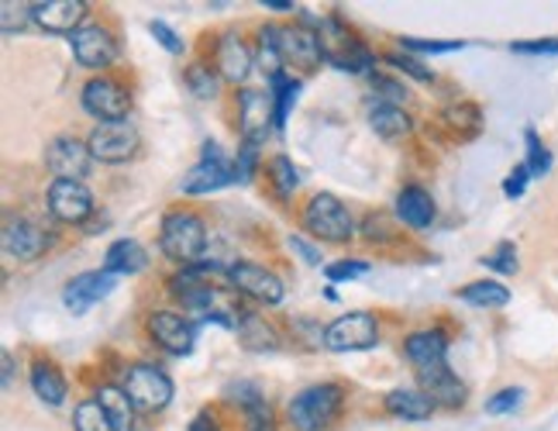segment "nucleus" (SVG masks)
I'll return each instance as SVG.
<instances>
[{
    "instance_id": "f257e3e1",
    "label": "nucleus",
    "mask_w": 558,
    "mask_h": 431,
    "mask_svg": "<svg viewBox=\"0 0 558 431\" xmlns=\"http://www.w3.org/2000/svg\"><path fill=\"white\" fill-rule=\"evenodd\" d=\"M159 249L166 259H173L183 270L186 266H201L207 255V225L197 211H169L162 218L159 231Z\"/></svg>"
},
{
    "instance_id": "f03ea898",
    "label": "nucleus",
    "mask_w": 558,
    "mask_h": 431,
    "mask_svg": "<svg viewBox=\"0 0 558 431\" xmlns=\"http://www.w3.org/2000/svg\"><path fill=\"white\" fill-rule=\"evenodd\" d=\"M341 407H345V391L338 383H317L290 400L287 415L296 431H325L338 421Z\"/></svg>"
},
{
    "instance_id": "7ed1b4c3",
    "label": "nucleus",
    "mask_w": 558,
    "mask_h": 431,
    "mask_svg": "<svg viewBox=\"0 0 558 431\" xmlns=\"http://www.w3.org/2000/svg\"><path fill=\"white\" fill-rule=\"evenodd\" d=\"M300 222H304V228L314 235V239L320 242H349L355 235V222L349 207L341 204L335 193H314V197L304 204V214H300Z\"/></svg>"
},
{
    "instance_id": "20e7f679",
    "label": "nucleus",
    "mask_w": 558,
    "mask_h": 431,
    "mask_svg": "<svg viewBox=\"0 0 558 431\" xmlns=\"http://www.w3.org/2000/svg\"><path fill=\"white\" fill-rule=\"evenodd\" d=\"M121 391L128 394V400L135 404V411H162V407L173 400V380L166 376V370L153 362H135L128 366L121 376Z\"/></svg>"
},
{
    "instance_id": "39448f33",
    "label": "nucleus",
    "mask_w": 558,
    "mask_h": 431,
    "mask_svg": "<svg viewBox=\"0 0 558 431\" xmlns=\"http://www.w3.org/2000/svg\"><path fill=\"white\" fill-rule=\"evenodd\" d=\"M325 349L331 352H362L379 342V321L369 311H349L325 328Z\"/></svg>"
},
{
    "instance_id": "423d86ee",
    "label": "nucleus",
    "mask_w": 558,
    "mask_h": 431,
    "mask_svg": "<svg viewBox=\"0 0 558 431\" xmlns=\"http://www.w3.org/2000/svg\"><path fill=\"white\" fill-rule=\"evenodd\" d=\"M90 156L94 163H107V166H118V163H128L142 145V135L132 121H107V124H97L90 139Z\"/></svg>"
},
{
    "instance_id": "0eeeda50",
    "label": "nucleus",
    "mask_w": 558,
    "mask_h": 431,
    "mask_svg": "<svg viewBox=\"0 0 558 431\" xmlns=\"http://www.w3.org/2000/svg\"><path fill=\"white\" fill-rule=\"evenodd\" d=\"M239 128L242 145L259 148L266 145L269 132L276 128V104L269 91H242L239 94Z\"/></svg>"
},
{
    "instance_id": "6e6552de",
    "label": "nucleus",
    "mask_w": 558,
    "mask_h": 431,
    "mask_svg": "<svg viewBox=\"0 0 558 431\" xmlns=\"http://www.w3.org/2000/svg\"><path fill=\"white\" fill-rule=\"evenodd\" d=\"M83 111L100 118V124L107 121H128V111H132V94L111 76H97L83 86Z\"/></svg>"
},
{
    "instance_id": "1a4fd4ad",
    "label": "nucleus",
    "mask_w": 558,
    "mask_h": 431,
    "mask_svg": "<svg viewBox=\"0 0 558 431\" xmlns=\"http://www.w3.org/2000/svg\"><path fill=\"white\" fill-rule=\"evenodd\" d=\"M94 193L83 180H52L49 187V214L62 225H83L94 214Z\"/></svg>"
},
{
    "instance_id": "9d476101",
    "label": "nucleus",
    "mask_w": 558,
    "mask_h": 431,
    "mask_svg": "<svg viewBox=\"0 0 558 431\" xmlns=\"http://www.w3.org/2000/svg\"><path fill=\"white\" fill-rule=\"evenodd\" d=\"M73 56L83 70H107L118 62V38L104 25H83L70 35Z\"/></svg>"
},
{
    "instance_id": "9b49d317",
    "label": "nucleus",
    "mask_w": 558,
    "mask_h": 431,
    "mask_svg": "<svg viewBox=\"0 0 558 431\" xmlns=\"http://www.w3.org/2000/svg\"><path fill=\"white\" fill-rule=\"evenodd\" d=\"M228 279H231L234 290L252 297V300H259V304H279L283 294H287L283 279H279L272 270L259 266V263H231Z\"/></svg>"
},
{
    "instance_id": "f8f14e48",
    "label": "nucleus",
    "mask_w": 558,
    "mask_h": 431,
    "mask_svg": "<svg viewBox=\"0 0 558 431\" xmlns=\"http://www.w3.org/2000/svg\"><path fill=\"white\" fill-rule=\"evenodd\" d=\"M231 180H234V166L225 159V153L218 148V142H207L201 163L186 172L183 183H180V190H183V193H214V190H221V187L231 183Z\"/></svg>"
},
{
    "instance_id": "ddd939ff",
    "label": "nucleus",
    "mask_w": 558,
    "mask_h": 431,
    "mask_svg": "<svg viewBox=\"0 0 558 431\" xmlns=\"http://www.w3.org/2000/svg\"><path fill=\"white\" fill-rule=\"evenodd\" d=\"M118 287V276L107 273V270H90V273H80L73 276L66 290H62V304H66L73 314H87L94 304H100L104 297H111Z\"/></svg>"
},
{
    "instance_id": "4468645a",
    "label": "nucleus",
    "mask_w": 558,
    "mask_h": 431,
    "mask_svg": "<svg viewBox=\"0 0 558 431\" xmlns=\"http://www.w3.org/2000/svg\"><path fill=\"white\" fill-rule=\"evenodd\" d=\"M46 166L56 172V180H83L94 166L90 145L70 135H59L46 148Z\"/></svg>"
},
{
    "instance_id": "2eb2a0df",
    "label": "nucleus",
    "mask_w": 558,
    "mask_h": 431,
    "mask_svg": "<svg viewBox=\"0 0 558 431\" xmlns=\"http://www.w3.org/2000/svg\"><path fill=\"white\" fill-rule=\"evenodd\" d=\"M0 246H4V252L11 259L32 263V259H38L41 252H46L49 239L32 218H25V214H11V218L4 222V231H0Z\"/></svg>"
},
{
    "instance_id": "dca6fc26",
    "label": "nucleus",
    "mask_w": 558,
    "mask_h": 431,
    "mask_svg": "<svg viewBox=\"0 0 558 431\" xmlns=\"http://www.w3.org/2000/svg\"><path fill=\"white\" fill-rule=\"evenodd\" d=\"M87 17V0H38L32 4V21L49 35H73L83 28Z\"/></svg>"
},
{
    "instance_id": "f3484780",
    "label": "nucleus",
    "mask_w": 558,
    "mask_h": 431,
    "mask_svg": "<svg viewBox=\"0 0 558 431\" xmlns=\"http://www.w3.org/2000/svg\"><path fill=\"white\" fill-rule=\"evenodd\" d=\"M252 62H255V56L248 52V46L242 41L239 32H225L218 38V46H214V70H218L221 80H228L234 86L248 80Z\"/></svg>"
},
{
    "instance_id": "a211bd4d",
    "label": "nucleus",
    "mask_w": 558,
    "mask_h": 431,
    "mask_svg": "<svg viewBox=\"0 0 558 431\" xmlns=\"http://www.w3.org/2000/svg\"><path fill=\"white\" fill-rule=\"evenodd\" d=\"M148 335H153V342L162 345L169 356L193 352V325L177 311H156L148 318Z\"/></svg>"
},
{
    "instance_id": "6ab92c4d",
    "label": "nucleus",
    "mask_w": 558,
    "mask_h": 431,
    "mask_svg": "<svg viewBox=\"0 0 558 431\" xmlns=\"http://www.w3.org/2000/svg\"><path fill=\"white\" fill-rule=\"evenodd\" d=\"M279 49H283V62H290V67H304V70H314L317 62L325 59L320 35L304 25L279 28Z\"/></svg>"
},
{
    "instance_id": "aec40b11",
    "label": "nucleus",
    "mask_w": 558,
    "mask_h": 431,
    "mask_svg": "<svg viewBox=\"0 0 558 431\" xmlns=\"http://www.w3.org/2000/svg\"><path fill=\"white\" fill-rule=\"evenodd\" d=\"M421 391L435 400V407H462L465 404V383L448 370V362L432 366V370H417Z\"/></svg>"
},
{
    "instance_id": "412c9836",
    "label": "nucleus",
    "mask_w": 558,
    "mask_h": 431,
    "mask_svg": "<svg viewBox=\"0 0 558 431\" xmlns=\"http://www.w3.org/2000/svg\"><path fill=\"white\" fill-rule=\"evenodd\" d=\"M435 197L427 193L424 187L411 183V187H403L397 193V218L407 225V228H414V231H424V228H432L435 225Z\"/></svg>"
},
{
    "instance_id": "4be33fe9",
    "label": "nucleus",
    "mask_w": 558,
    "mask_h": 431,
    "mask_svg": "<svg viewBox=\"0 0 558 431\" xmlns=\"http://www.w3.org/2000/svg\"><path fill=\"white\" fill-rule=\"evenodd\" d=\"M403 356L414 362V370H432V366L448 362V338L445 332H414L403 342Z\"/></svg>"
},
{
    "instance_id": "5701e85b",
    "label": "nucleus",
    "mask_w": 558,
    "mask_h": 431,
    "mask_svg": "<svg viewBox=\"0 0 558 431\" xmlns=\"http://www.w3.org/2000/svg\"><path fill=\"white\" fill-rule=\"evenodd\" d=\"M383 407L393 418H403V421H427L435 415V400L427 397L421 386H417V391H414V386H397V391H390L383 397Z\"/></svg>"
},
{
    "instance_id": "b1692460",
    "label": "nucleus",
    "mask_w": 558,
    "mask_h": 431,
    "mask_svg": "<svg viewBox=\"0 0 558 431\" xmlns=\"http://www.w3.org/2000/svg\"><path fill=\"white\" fill-rule=\"evenodd\" d=\"M369 124H373V132L383 142H403L407 135L414 132V121H411V115L403 111V107H397V104H379V100L369 107Z\"/></svg>"
},
{
    "instance_id": "393cba45",
    "label": "nucleus",
    "mask_w": 558,
    "mask_h": 431,
    "mask_svg": "<svg viewBox=\"0 0 558 431\" xmlns=\"http://www.w3.org/2000/svg\"><path fill=\"white\" fill-rule=\"evenodd\" d=\"M32 391L38 394V400H46L49 407H59V404H66L70 386H66V376L59 373L56 362L38 359L32 366Z\"/></svg>"
},
{
    "instance_id": "a878e982",
    "label": "nucleus",
    "mask_w": 558,
    "mask_h": 431,
    "mask_svg": "<svg viewBox=\"0 0 558 431\" xmlns=\"http://www.w3.org/2000/svg\"><path fill=\"white\" fill-rule=\"evenodd\" d=\"M234 332H239V342L245 345L248 352H276L279 349V332L255 311H245Z\"/></svg>"
},
{
    "instance_id": "bb28decb",
    "label": "nucleus",
    "mask_w": 558,
    "mask_h": 431,
    "mask_svg": "<svg viewBox=\"0 0 558 431\" xmlns=\"http://www.w3.org/2000/svg\"><path fill=\"white\" fill-rule=\"evenodd\" d=\"M148 266V252L135 239H118L104 255V270L114 276H135Z\"/></svg>"
},
{
    "instance_id": "cd10ccee",
    "label": "nucleus",
    "mask_w": 558,
    "mask_h": 431,
    "mask_svg": "<svg viewBox=\"0 0 558 431\" xmlns=\"http://www.w3.org/2000/svg\"><path fill=\"white\" fill-rule=\"evenodd\" d=\"M94 400L104 407V415L114 431H135V404L128 400V394L121 391V386H100Z\"/></svg>"
},
{
    "instance_id": "c85d7f7f",
    "label": "nucleus",
    "mask_w": 558,
    "mask_h": 431,
    "mask_svg": "<svg viewBox=\"0 0 558 431\" xmlns=\"http://www.w3.org/2000/svg\"><path fill=\"white\" fill-rule=\"evenodd\" d=\"M459 300H465V304L472 308H507L510 304V290L504 284H497V279H480V284H469L459 290Z\"/></svg>"
},
{
    "instance_id": "c756f323",
    "label": "nucleus",
    "mask_w": 558,
    "mask_h": 431,
    "mask_svg": "<svg viewBox=\"0 0 558 431\" xmlns=\"http://www.w3.org/2000/svg\"><path fill=\"white\" fill-rule=\"evenodd\" d=\"M239 404L245 407V428L248 431H276L272 428V411H269V404L259 397V391L255 386H248V383H242L239 386Z\"/></svg>"
},
{
    "instance_id": "7c9ffc66",
    "label": "nucleus",
    "mask_w": 558,
    "mask_h": 431,
    "mask_svg": "<svg viewBox=\"0 0 558 431\" xmlns=\"http://www.w3.org/2000/svg\"><path fill=\"white\" fill-rule=\"evenodd\" d=\"M445 124L452 128V132L459 135H476L480 132V124H483V111L472 100H459V104H448L445 111H441Z\"/></svg>"
},
{
    "instance_id": "2f4dec72",
    "label": "nucleus",
    "mask_w": 558,
    "mask_h": 431,
    "mask_svg": "<svg viewBox=\"0 0 558 431\" xmlns=\"http://www.w3.org/2000/svg\"><path fill=\"white\" fill-rule=\"evenodd\" d=\"M255 62L266 70V76H279L283 73V49H279V28L276 25H266L259 32V49H255Z\"/></svg>"
},
{
    "instance_id": "473e14b6",
    "label": "nucleus",
    "mask_w": 558,
    "mask_h": 431,
    "mask_svg": "<svg viewBox=\"0 0 558 431\" xmlns=\"http://www.w3.org/2000/svg\"><path fill=\"white\" fill-rule=\"evenodd\" d=\"M183 80L193 91V97H201V100L218 97V91H221V76H218V70H210L207 62H190L183 70Z\"/></svg>"
},
{
    "instance_id": "72a5a7b5",
    "label": "nucleus",
    "mask_w": 558,
    "mask_h": 431,
    "mask_svg": "<svg viewBox=\"0 0 558 431\" xmlns=\"http://www.w3.org/2000/svg\"><path fill=\"white\" fill-rule=\"evenodd\" d=\"M272 83V104H276V128H283L287 124V118H290V111H293V104H296V97H300V80H293V76H287V73H279V76H272L269 80Z\"/></svg>"
},
{
    "instance_id": "f704fd0d",
    "label": "nucleus",
    "mask_w": 558,
    "mask_h": 431,
    "mask_svg": "<svg viewBox=\"0 0 558 431\" xmlns=\"http://www.w3.org/2000/svg\"><path fill=\"white\" fill-rule=\"evenodd\" d=\"M28 25H35L32 4H14V0H4V4H0V32L4 35H21Z\"/></svg>"
},
{
    "instance_id": "c9c22d12",
    "label": "nucleus",
    "mask_w": 558,
    "mask_h": 431,
    "mask_svg": "<svg viewBox=\"0 0 558 431\" xmlns=\"http://www.w3.org/2000/svg\"><path fill=\"white\" fill-rule=\"evenodd\" d=\"M269 180H272L279 197H290V193L296 190V183H300L296 166L290 163V156H272L269 159Z\"/></svg>"
},
{
    "instance_id": "e433bc0d",
    "label": "nucleus",
    "mask_w": 558,
    "mask_h": 431,
    "mask_svg": "<svg viewBox=\"0 0 558 431\" xmlns=\"http://www.w3.org/2000/svg\"><path fill=\"white\" fill-rule=\"evenodd\" d=\"M73 428L76 431H114L111 421H107L104 415V407L97 400H83L76 404V411H73Z\"/></svg>"
},
{
    "instance_id": "4c0bfd02",
    "label": "nucleus",
    "mask_w": 558,
    "mask_h": 431,
    "mask_svg": "<svg viewBox=\"0 0 558 431\" xmlns=\"http://www.w3.org/2000/svg\"><path fill=\"white\" fill-rule=\"evenodd\" d=\"M462 41H435V38H411L403 35L400 38V52H411V56H441V52H459Z\"/></svg>"
},
{
    "instance_id": "58836bf2",
    "label": "nucleus",
    "mask_w": 558,
    "mask_h": 431,
    "mask_svg": "<svg viewBox=\"0 0 558 431\" xmlns=\"http://www.w3.org/2000/svg\"><path fill=\"white\" fill-rule=\"evenodd\" d=\"M383 62H390V67L397 70V73H407L411 80H417V83H435V73L424 67V62L417 59V56H411V52H390Z\"/></svg>"
},
{
    "instance_id": "ea45409f",
    "label": "nucleus",
    "mask_w": 558,
    "mask_h": 431,
    "mask_svg": "<svg viewBox=\"0 0 558 431\" xmlns=\"http://www.w3.org/2000/svg\"><path fill=\"white\" fill-rule=\"evenodd\" d=\"M373 91L379 97V104H407L411 100V91H407V83L400 80H390V76H383V73H373Z\"/></svg>"
},
{
    "instance_id": "a19ab883",
    "label": "nucleus",
    "mask_w": 558,
    "mask_h": 431,
    "mask_svg": "<svg viewBox=\"0 0 558 431\" xmlns=\"http://www.w3.org/2000/svg\"><path fill=\"white\" fill-rule=\"evenodd\" d=\"M524 139H527V169H531V177H545V172L551 169V153L542 145V139H538V132H524Z\"/></svg>"
},
{
    "instance_id": "79ce46f5",
    "label": "nucleus",
    "mask_w": 558,
    "mask_h": 431,
    "mask_svg": "<svg viewBox=\"0 0 558 431\" xmlns=\"http://www.w3.org/2000/svg\"><path fill=\"white\" fill-rule=\"evenodd\" d=\"M483 266L497 270V273H507V276L518 273V249H513L510 242H500L489 255H483Z\"/></svg>"
},
{
    "instance_id": "37998d69",
    "label": "nucleus",
    "mask_w": 558,
    "mask_h": 431,
    "mask_svg": "<svg viewBox=\"0 0 558 431\" xmlns=\"http://www.w3.org/2000/svg\"><path fill=\"white\" fill-rule=\"evenodd\" d=\"M521 400H524V391H518V386H507V391L493 394L486 400V411L489 415H507V411H513V407H521Z\"/></svg>"
},
{
    "instance_id": "c03bdc74",
    "label": "nucleus",
    "mask_w": 558,
    "mask_h": 431,
    "mask_svg": "<svg viewBox=\"0 0 558 431\" xmlns=\"http://www.w3.org/2000/svg\"><path fill=\"white\" fill-rule=\"evenodd\" d=\"M325 273H328L331 284H345V279L366 276V273H369V266H366V263H355V259H341V263H331Z\"/></svg>"
},
{
    "instance_id": "a18cd8bd",
    "label": "nucleus",
    "mask_w": 558,
    "mask_h": 431,
    "mask_svg": "<svg viewBox=\"0 0 558 431\" xmlns=\"http://www.w3.org/2000/svg\"><path fill=\"white\" fill-rule=\"evenodd\" d=\"M148 32L156 35V41H159V46H162L169 56H180V52H183V38H180L173 28H169L166 21H153V25H148Z\"/></svg>"
},
{
    "instance_id": "49530a36",
    "label": "nucleus",
    "mask_w": 558,
    "mask_h": 431,
    "mask_svg": "<svg viewBox=\"0 0 558 431\" xmlns=\"http://www.w3.org/2000/svg\"><path fill=\"white\" fill-rule=\"evenodd\" d=\"M527 180H531V169H527V163H521V166H513V172L504 180V193L510 201H518L521 193H524V187H527Z\"/></svg>"
},
{
    "instance_id": "de8ad7c7",
    "label": "nucleus",
    "mask_w": 558,
    "mask_h": 431,
    "mask_svg": "<svg viewBox=\"0 0 558 431\" xmlns=\"http://www.w3.org/2000/svg\"><path fill=\"white\" fill-rule=\"evenodd\" d=\"M513 52L524 56H558V41L555 38H542V41H513Z\"/></svg>"
},
{
    "instance_id": "09e8293b",
    "label": "nucleus",
    "mask_w": 558,
    "mask_h": 431,
    "mask_svg": "<svg viewBox=\"0 0 558 431\" xmlns=\"http://www.w3.org/2000/svg\"><path fill=\"white\" fill-rule=\"evenodd\" d=\"M255 153H259V148L242 145V156H239V163H234V180H239V183H248L252 180V172H255Z\"/></svg>"
},
{
    "instance_id": "8fccbe9b",
    "label": "nucleus",
    "mask_w": 558,
    "mask_h": 431,
    "mask_svg": "<svg viewBox=\"0 0 558 431\" xmlns=\"http://www.w3.org/2000/svg\"><path fill=\"white\" fill-rule=\"evenodd\" d=\"M366 239H390V231H386V218H379V214H369L366 218Z\"/></svg>"
},
{
    "instance_id": "3c124183",
    "label": "nucleus",
    "mask_w": 558,
    "mask_h": 431,
    "mask_svg": "<svg viewBox=\"0 0 558 431\" xmlns=\"http://www.w3.org/2000/svg\"><path fill=\"white\" fill-rule=\"evenodd\" d=\"M190 431H221V421L214 418V411H201L190 421Z\"/></svg>"
},
{
    "instance_id": "603ef678",
    "label": "nucleus",
    "mask_w": 558,
    "mask_h": 431,
    "mask_svg": "<svg viewBox=\"0 0 558 431\" xmlns=\"http://www.w3.org/2000/svg\"><path fill=\"white\" fill-rule=\"evenodd\" d=\"M290 246H293V249H296L300 255H304V259H307V263H311V266H317V263H320V255H317V249H311V246H307L304 239H290Z\"/></svg>"
},
{
    "instance_id": "864d4df0",
    "label": "nucleus",
    "mask_w": 558,
    "mask_h": 431,
    "mask_svg": "<svg viewBox=\"0 0 558 431\" xmlns=\"http://www.w3.org/2000/svg\"><path fill=\"white\" fill-rule=\"evenodd\" d=\"M0 362H4V391H11V386H14V356L4 352V356H0Z\"/></svg>"
},
{
    "instance_id": "5fc2aeb1",
    "label": "nucleus",
    "mask_w": 558,
    "mask_h": 431,
    "mask_svg": "<svg viewBox=\"0 0 558 431\" xmlns=\"http://www.w3.org/2000/svg\"><path fill=\"white\" fill-rule=\"evenodd\" d=\"M263 8H272V11H293V0H263Z\"/></svg>"
}]
</instances>
